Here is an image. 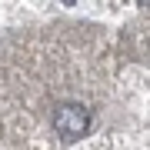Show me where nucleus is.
Listing matches in <instances>:
<instances>
[{
  "instance_id": "1",
  "label": "nucleus",
  "mask_w": 150,
  "mask_h": 150,
  "mask_svg": "<svg viewBox=\"0 0 150 150\" xmlns=\"http://www.w3.org/2000/svg\"><path fill=\"white\" fill-rule=\"evenodd\" d=\"M54 130H57L60 140H67V144L87 137L90 134V110H87L83 103H60L54 110Z\"/></svg>"
},
{
  "instance_id": "2",
  "label": "nucleus",
  "mask_w": 150,
  "mask_h": 150,
  "mask_svg": "<svg viewBox=\"0 0 150 150\" xmlns=\"http://www.w3.org/2000/svg\"><path fill=\"white\" fill-rule=\"evenodd\" d=\"M137 4H140V7H150V0H137Z\"/></svg>"
}]
</instances>
